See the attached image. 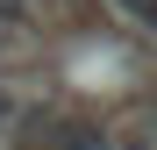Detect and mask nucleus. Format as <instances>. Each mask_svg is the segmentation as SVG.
I'll return each mask as SVG.
<instances>
[{
  "label": "nucleus",
  "mask_w": 157,
  "mask_h": 150,
  "mask_svg": "<svg viewBox=\"0 0 157 150\" xmlns=\"http://www.w3.org/2000/svg\"><path fill=\"white\" fill-rule=\"evenodd\" d=\"M121 150H150V136H143V129H128V143H121Z\"/></svg>",
  "instance_id": "7ed1b4c3"
},
{
  "label": "nucleus",
  "mask_w": 157,
  "mask_h": 150,
  "mask_svg": "<svg viewBox=\"0 0 157 150\" xmlns=\"http://www.w3.org/2000/svg\"><path fill=\"white\" fill-rule=\"evenodd\" d=\"M0 114H7V93H0Z\"/></svg>",
  "instance_id": "20e7f679"
},
{
  "label": "nucleus",
  "mask_w": 157,
  "mask_h": 150,
  "mask_svg": "<svg viewBox=\"0 0 157 150\" xmlns=\"http://www.w3.org/2000/svg\"><path fill=\"white\" fill-rule=\"evenodd\" d=\"M43 150H114V136L100 121H57V129H43Z\"/></svg>",
  "instance_id": "f257e3e1"
},
{
  "label": "nucleus",
  "mask_w": 157,
  "mask_h": 150,
  "mask_svg": "<svg viewBox=\"0 0 157 150\" xmlns=\"http://www.w3.org/2000/svg\"><path fill=\"white\" fill-rule=\"evenodd\" d=\"M114 7H121L128 21H150V0H114Z\"/></svg>",
  "instance_id": "f03ea898"
}]
</instances>
